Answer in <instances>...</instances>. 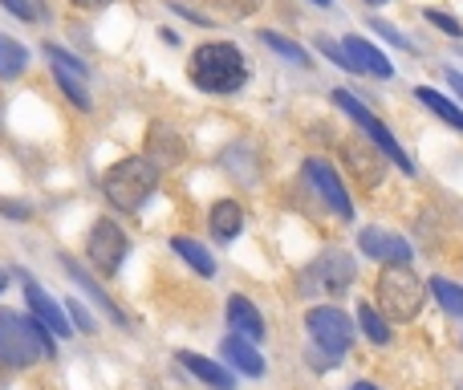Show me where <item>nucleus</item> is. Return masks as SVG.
<instances>
[{
  "instance_id": "f257e3e1",
  "label": "nucleus",
  "mask_w": 463,
  "mask_h": 390,
  "mask_svg": "<svg viewBox=\"0 0 463 390\" xmlns=\"http://www.w3.org/2000/svg\"><path fill=\"white\" fill-rule=\"evenodd\" d=\"M187 78H192L203 94H236L248 81V62L228 41H208V45H200L192 53Z\"/></svg>"
},
{
  "instance_id": "f03ea898",
  "label": "nucleus",
  "mask_w": 463,
  "mask_h": 390,
  "mask_svg": "<svg viewBox=\"0 0 463 390\" xmlns=\"http://www.w3.org/2000/svg\"><path fill=\"white\" fill-rule=\"evenodd\" d=\"M53 338L41 321H29L13 309H0V362L5 366H33L53 358Z\"/></svg>"
},
{
  "instance_id": "7ed1b4c3",
  "label": "nucleus",
  "mask_w": 463,
  "mask_h": 390,
  "mask_svg": "<svg viewBox=\"0 0 463 390\" xmlns=\"http://www.w3.org/2000/svg\"><path fill=\"white\" fill-rule=\"evenodd\" d=\"M102 187H106V199H110L118 212H138V207L155 195V187H159V167H155L146 155L143 159H118L106 171Z\"/></svg>"
},
{
  "instance_id": "20e7f679",
  "label": "nucleus",
  "mask_w": 463,
  "mask_h": 390,
  "mask_svg": "<svg viewBox=\"0 0 463 390\" xmlns=\"http://www.w3.org/2000/svg\"><path fill=\"white\" fill-rule=\"evenodd\" d=\"M423 281L407 269V264H386L383 277H378V309L386 321H411L423 309Z\"/></svg>"
},
{
  "instance_id": "39448f33",
  "label": "nucleus",
  "mask_w": 463,
  "mask_h": 390,
  "mask_svg": "<svg viewBox=\"0 0 463 390\" xmlns=\"http://www.w3.org/2000/svg\"><path fill=\"white\" fill-rule=\"evenodd\" d=\"M329 98H334V102H337V110H342V114H350V119L358 122V127H362V135H366L370 143H374L378 151L386 155V159H394V167H399V171H407V176H415V163H411V155L402 151L399 143H394V135H391V130H386V122H383V119H374V114H370L366 106H362L358 98L350 94V90H334V94H329Z\"/></svg>"
},
{
  "instance_id": "423d86ee",
  "label": "nucleus",
  "mask_w": 463,
  "mask_h": 390,
  "mask_svg": "<svg viewBox=\"0 0 463 390\" xmlns=\"http://www.w3.org/2000/svg\"><path fill=\"white\" fill-rule=\"evenodd\" d=\"M305 326H309L313 342L321 346V354H329V358H342V354H350L354 346V326L350 318H345L342 309H334V305H317V309L305 313Z\"/></svg>"
},
{
  "instance_id": "0eeeda50",
  "label": "nucleus",
  "mask_w": 463,
  "mask_h": 390,
  "mask_svg": "<svg viewBox=\"0 0 463 390\" xmlns=\"http://www.w3.org/2000/svg\"><path fill=\"white\" fill-rule=\"evenodd\" d=\"M86 252H90V261H94V269L102 272V277H110V272H118V264L127 261V232L114 220H98L86 236Z\"/></svg>"
},
{
  "instance_id": "6e6552de",
  "label": "nucleus",
  "mask_w": 463,
  "mask_h": 390,
  "mask_svg": "<svg viewBox=\"0 0 463 390\" xmlns=\"http://www.w3.org/2000/svg\"><path fill=\"white\" fill-rule=\"evenodd\" d=\"M305 184L317 192V199L329 207V212L337 215V220H354V204H350V195H345V187H342V179H337V171L329 167L326 159H309L305 163Z\"/></svg>"
},
{
  "instance_id": "1a4fd4ad",
  "label": "nucleus",
  "mask_w": 463,
  "mask_h": 390,
  "mask_svg": "<svg viewBox=\"0 0 463 390\" xmlns=\"http://www.w3.org/2000/svg\"><path fill=\"white\" fill-rule=\"evenodd\" d=\"M354 277H358V264H354L342 248H329V252H321L317 261H313L305 285H317L321 293H345V289L354 285Z\"/></svg>"
},
{
  "instance_id": "9d476101",
  "label": "nucleus",
  "mask_w": 463,
  "mask_h": 390,
  "mask_svg": "<svg viewBox=\"0 0 463 390\" xmlns=\"http://www.w3.org/2000/svg\"><path fill=\"white\" fill-rule=\"evenodd\" d=\"M358 248L370 261H386V264H407L411 261V244L402 236H391L383 228H362L358 232Z\"/></svg>"
},
{
  "instance_id": "9b49d317",
  "label": "nucleus",
  "mask_w": 463,
  "mask_h": 390,
  "mask_svg": "<svg viewBox=\"0 0 463 390\" xmlns=\"http://www.w3.org/2000/svg\"><path fill=\"white\" fill-rule=\"evenodd\" d=\"M24 301H29V309H33V321H41L49 334H57V338H70V334H73L70 313L57 309V305L49 301L45 289H41L37 281H29V277H24Z\"/></svg>"
},
{
  "instance_id": "f8f14e48",
  "label": "nucleus",
  "mask_w": 463,
  "mask_h": 390,
  "mask_svg": "<svg viewBox=\"0 0 463 390\" xmlns=\"http://www.w3.org/2000/svg\"><path fill=\"white\" fill-rule=\"evenodd\" d=\"M342 163H345V171L354 176V184L358 187H378V179H383V163L374 159V151H366V147L358 143V138H345L342 143Z\"/></svg>"
},
{
  "instance_id": "ddd939ff",
  "label": "nucleus",
  "mask_w": 463,
  "mask_h": 390,
  "mask_svg": "<svg viewBox=\"0 0 463 390\" xmlns=\"http://www.w3.org/2000/svg\"><path fill=\"white\" fill-rule=\"evenodd\" d=\"M342 49H345V57H350V65H354V73H370V78H394V65L386 62L383 53H378L374 45H370L366 37H345L342 41Z\"/></svg>"
},
{
  "instance_id": "4468645a",
  "label": "nucleus",
  "mask_w": 463,
  "mask_h": 390,
  "mask_svg": "<svg viewBox=\"0 0 463 390\" xmlns=\"http://www.w3.org/2000/svg\"><path fill=\"white\" fill-rule=\"evenodd\" d=\"M228 326H232V334L244 338V342H260V338H264L260 309H256L248 297H240V293L228 297Z\"/></svg>"
},
{
  "instance_id": "2eb2a0df",
  "label": "nucleus",
  "mask_w": 463,
  "mask_h": 390,
  "mask_svg": "<svg viewBox=\"0 0 463 390\" xmlns=\"http://www.w3.org/2000/svg\"><path fill=\"white\" fill-rule=\"evenodd\" d=\"M146 159H151L155 167H179V163H184V143H179L175 130L155 122L151 135H146Z\"/></svg>"
},
{
  "instance_id": "dca6fc26",
  "label": "nucleus",
  "mask_w": 463,
  "mask_h": 390,
  "mask_svg": "<svg viewBox=\"0 0 463 390\" xmlns=\"http://www.w3.org/2000/svg\"><path fill=\"white\" fill-rule=\"evenodd\" d=\"M220 354H224V358L240 370V375H248V378H260V375H264V358L252 350V342H244V338H236V334L224 338Z\"/></svg>"
},
{
  "instance_id": "f3484780",
  "label": "nucleus",
  "mask_w": 463,
  "mask_h": 390,
  "mask_svg": "<svg viewBox=\"0 0 463 390\" xmlns=\"http://www.w3.org/2000/svg\"><path fill=\"white\" fill-rule=\"evenodd\" d=\"M179 362H184V366L192 370V375L200 378V383H208L212 390H236V383H232V370L216 366V362H208V358H200V354L179 350Z\"/></svg>"
},
{
  "instance_id": "a211bd4d",
  "label": "nucleus",
  "mask_w": 463,
  "mask_h": 390,
  "mask_svg": "<svg viewBox=\"0 0 463 390\" xmlns=\"http://www.w3.org/2000/svg\"><path fill=\"white\" fill-rule=\"evenodd\" d=\"M61 261H65V272H70V277H73V281H78V285H81V293H90V301H94V305H102V309L110 313V318L118 321V326H127V318H122V309H118V305H114V301H110V297L102 293V285H98V281L90 277V272L81 269V264H73L70 256H61Z\"/></svg>"
},
{
  "instance_id": "6ab92c4d",
  "label": "nucleus",
  "mask_w": 463,
  "mask_h": 390,
  "mask_svg": "<svg viewBox=\"0 0 463 390\" xmlns=\"http://www.w3.org/2000/svg\"><path fill=\"white\" fill-rule=\"evenodd\" d=\"M415 98H419V102H423L431 114H439V119L448 122V127H456L459 135H463V106H459V102L443 98L439 90H431V86H419V90H415Z\"/></svg>"
},
{
  "instance_id": "aec40b11",
  "label": "nucleus",
  "mask_w": 463,
  "mask_h": 390,
  "mask_svg": "<svg viewBox=\"0 0 463 390\" xmlns=\"http://www.w3.org/2000/svg\"><path fill=\"white\" fill-rule=\"evenodd\" d=\"M171 248H175V256H184L187 264H192L200 277H216V261H212V252L200 244V240H192V236H175L171 240Z\"/></svg>"
},
{
  "instance_id": "412c9836",
  "label": "nucleus",
  "mask_w": 463,
  "mask_h": 390,
  "mask_svg": "<svg viewBox=\"0 0 463 390\" xmlns=\"http://www.w3.org/2000/svg\"><path fill=\"white\" fill-rule=\"evenodd\" d=\"M24 70H29V49L0 33V78L13 81V78H21Z\"/></svg>"
},
{
  "instance_id": "4be33fe9",
  "label": "nucleus",
  "mask_w": 463,
  "mask_h": 390,
  "mask_svg": "<svg viewBox=\"0 0 463 390\" xmlns=\"http://www.w3.org/2000/svg\"><path fill=\"white\" fill-rule=\"evenodd\" d=\"M208 220H212V232L224 240H236L240 228H244V212H240V204H232V199H220Z\"/></svg>"
},
{
  "instance_id": "5701e85b",
  "label": "nucleus",
  "mask_w": 463,
  "mask_h": 390,
  "mask_svg": "<svg viewBox=\"0 0 463 390\" xmlns=\"http://www.w3.org/2000/svg\"><path fill=\"white\" fill-rule=\"evenodd\" d=\"M53 78H57V86H61V94L70 98L78 110H90V90H86V81L78 78V73H70V70H61V65H53Z\"/></svg>"
},
{
  "instance_id": "b1692460",
  "label": "nucleus",
  "mask_w": 463,
  "mask_h": 390,
  "mask_svg": "<svg viewBox=\"0 0 463 390\" xmlns=\"http://www.w3.org/2000/svg\"><path fill=\"white\" fill-rule=\"evenodd\" d=\"M358 326L370 342H378V346L391 342V326H386V318L374 309V305H358Z\"/></svg>"
},
{
  "instance_id": "393cba45",
  "label": "nucleus",
  "mask_w": 463,
  "mask_h": 390,
  "mask_svg": "<svg viewBox=\"0 0 463 390\" xmlns=\"http://www.w3.org/2000/svg\"><path fill=\"white\" fill-rule=\"evenodd\" d=\"M260 41L272 49V53L288 57V62H293V65H309V49H301V45H297V41L280 37V33H272V29H264V33H260Z\"/></svg>"
},
{
  "instance_id": "a878e982",
  "label": "nucleus",
  "mask_w": 463,
  "mask_h": 390,
  "mask_svg": "<svg viewBox=\"0 0 463 390\" xmlns=\"http://www.w3.org/2000/svg\"><path fill=\"white\" fill-rule=\"evenodd\" d=\"M431 293H435V301L451 313V318H463V285H451V281L435 277L431 281Z\"/></svg>"
},
{
  "instance_id": "bb28decb",
  "label": "nucleus",
  "mask_w": 463,
  "mask_h": 390,
  "mask_svg": "<svg viewBox=\"0 0 463 390\" xmlns=\"http://www.w3.org/2000/svg\"><path fill=\"white\" fill-rule=\"evenodd\" d=\"M45 57H49V62H53V65H61V70H70V73H78V78H86V65H81V57H73V53H65V49L61 45H45Z\"/></svg>"
},
{
  "instance_id": "cd10ccee",
  "label": "nucleus",
  "mask_w": 463,
  "mask_h": 390,
  "mask_svg": "<svg viewBox=\"0 0 463 390\" xmlns=\"http://www.w3.org/2000/svg\"><path fill=\"white\" fill-rule=\"evenodd\" d=\"M208 5L216 8V13H224V16H252L264 0H208Z\"/></svg>"
},
{
  "instance_id": "c85d7f7f",
  "label": "nucleus",
  "mask_w": 463,
  "mask_h": 390,
  "mask_svg": "<svg viewBox=\"0 0 463 390\" xmlns=\"http://www.w3.org/2000/svg\"><path fill=\"white\" fill-rule=\"evenodd\" d=\"M0 5H5L13 16H21V21H41V16H45V5H41V0H0Z\"/></svg>"
},
{
  "instance_id": "c756f323",
  "label": "nucleus",
  "mask_w": 463,
  "mask_h": 390,
  "mask_svg": "<svg viewBox=\"0 0 463 390\" xmlns=\"http://www.w3.org/2000/svg\"><path fill=\"white\" fill-rule=\"evenodd\" d=\"M427 21L435 24L439 33H448V37H459L463 33V24L456 21V16H448V13H439V8H427Z\"/></svg>"
},
{
  "instance_id": "7c9ffc66",
  "label": "nucleus",
  "mask_w": 463,
  "mask_h": 390,
  "mask_svg": "<svg viewBox=\"0 0 463 390\" xmlns=\"http://www.w3.org/2000/svg\"><path fill=\"white\" fill-rule=\"evenodd\" d=\"M317 49H321V53H326L334 65H342V70H350V73H354V65H350V57H345V49H342V45H334L329 37H317Z\"/></svg>"
},
{
  "instance_id": "2f4dec72",
  "label": "nucleus",
  "mask_w": 463,
  "mask_h": 390,
  "mask_svg": "<svg viewBox=\"0 0 463 390\" xmlns=\"http://www.w3.org/2000/svg\"><path fill=\"white\" fill-rule=\"evenodd\" d=\"M65 313H70V318H73V329H81V334H94V318H90V313L81 309L78 301H70V305H65Z\"/></svg>"
},
{
  "instance_id": "473e14b6",
  "label": "nucleus",
  "mask_w": 463,
  "mask_h": 390,
  "mask_svg": "<svg viewBox=\"0 0 463 390\" xmlns=\"http://www.w3.org/2000/svg\"><path fill=\"white\" fill-rule=\"evenodd\" d=\"M374 29H378V33H383V37H386V41H394V45H399V49H407V53H411V49H415V45H411V41H407V37H402V33H399V29H394V24H386V21H374Z\"/></svg>"
},
{
  "instance_id": "72a5a7b5",
  "label": "nucleus",
  "mask_w": 463,
  "mask_h": 390,
  "mask_svg": "<svg viewBox=\"0 0 463 390\" xmlns=\"http://www.w3.org/2000/svg\"><path fill=\"white\" fill-rule=\"evenodd\" d=\"M0 212L13 215V220H29L33 207H29V204H16V199H0Z\"/></svg>"
},
{
  "instance_id": "f704fd0d",
  "label": "nucleus",
  "mask_w": 463,
  "mask_h": 390,
  "mask_svg": "<svg viewBox=\"0 0 463 390\" xmlns=\"http://www.w3.org/2000/svg\"><path fill=\"white\" fill-rule=\"evenodd\" d=\"M448 86L456 90V98L463 102V73H459V70H448Z\"/></svg>"
},
{
  "instance_id": "c9c22d12",
  "label": "nucleus",
  "mask_w": 463,
  "mask_h": 390,
  "mask_svg": "<svg viewBox=\"0 0 463 390\" xmlns=\"http://www.w3.org/2000/svg\"><path fill=\"white\" fill-rule=\"evenodd\" d=\"M70 5H78V8H106V5H114V0H70Z\"/></svg>"
},
{
  "instance_id": "e433bc0d",
  "label": "nucleus",
  "mask_w": 463,
  "mask_h": 390,
  "mask_svg": "<svg viewBox=\"0 0 463 390\" xmlns=\"http://www.w3.org/2000/svg\"><path fill=\"white\" fill-rule=\"evenodd\" d=\"M354 390H378L374 383H354Z\"/></svg>"
},
{
  "instance_id": "4c0bfd02",
  "label": "nucleus",
  "mask_w": 463,
  "mask_h": 390,
  "mask_svg": "<svg viewBox=\"0 0 463 390\" xmlns=\"http://www.w3.org/2000/svg\"><path fill=\"white\" fill-rule=\"evenodd\" d=\"M5 285H8V272H5V269H0V293H5Z\"/></svg>"
},
{
  "instance_id": "58836bf2",
  "label": "nucleus",
  "mask_w": 463,
  "mask_h": 390,
  "mask_svg": "<svg viewBox=\"0 0 463 390\" xmlns=\"http://www.w3.org/2000/svg\"><path fill=\"white\" fill-rule=\"evenodd\" d=\"M313 5H321V8H329V5H334V0H313Z\"/></svg>"
},
{
  "instance_id": "ea45409f",
  "label": "nucleus",
  "mask_w": 463,
  "mask_h": 390,
  "mask_svg": "<svg viewBox=\"0 0 463 390\" xmlns=\"http://www.w3.org/2000/svg\"><path fill=\"white\" fill-rule=\"evenodd\" d=\"M366 5H391V0H366Z\"/></svg>"
}]
</instances>
